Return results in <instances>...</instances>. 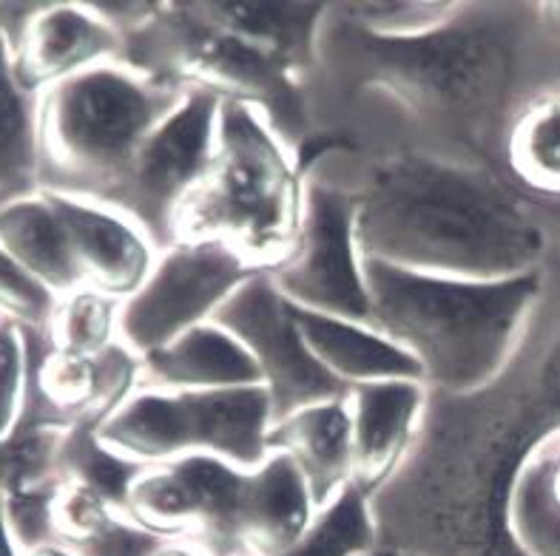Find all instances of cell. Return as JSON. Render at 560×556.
<instances>
[{"label":"cell","mask_w":560,"mask_h":556,"mask_svg":"<svg viewBox=\"0 0 560 556\" xmlns=\"http://www.w3.org/2000/svg\"><path fill=\"white\" fill-rule=\"evenodd\" d=\"M558 85L560 43L540 3L458 0L447 23L416 37L368 35L327 7L311 78L313 140L504 170L521 108Z\"/></svg>","instance_id":"cell-1"},{"label":"cell","mask_w":560,"mask_h":556,"mask_svg":"<svg viewBox=\"0 0 560 556\" xmlns=\"http://www.w3.org/2000/svg\"><path fill=\"white\" fill-rule=\"evenodd\" d=\"M364 259L453 279L547 270L549 227L504 170L427 151L345 149Z\"/></svg>","instance_id":"cell-2"},{"label":"cell","mask_w":560,"mask_h":556,"mask_svg":"<svg viewBox=\"0 0 560 556\" xmlns=\"http://www.w3.org/2000/svg\"><path fill=\"white\" fill-rule=\"evenodd\" d=\"M370 327L419 364L433 392L472 394L504 378L533 330L547 270L518 279H453L364 261Z\"/></svg>","instance_id":"cell-3"},{"label":"cell","mask_w":560,"mask_h":556,"mask_svg":"<svg viewBox=\"0 0 560 556\" xmlns=\"http://www.w3.org/2000/svg\"><path fill=\"white\" fill-rule=\"evenodd\" d=\"M302 211L305 168L296 151L254 108L222 103L211 165L185 199L179 239L220 241L256 273H273L291 259Z\"/></svg>","instance_id":"cell-4"},{"label":"cell","mask_w":560,"mask_h":556,"mask_svg":"<svg viewBox=\"0 0 560 556\" xmlns=\"http://www.w3.org/2000/svg\"><path fill=\"white\" fill-rule=\"evenodd\" d=\"M120 63L254 108L296 154L313 140L311 80L217 21L206 0H160L154 17L122 40Z\"/></svg>","instance_id":"cell-5"},{"label":"cell","mask_w":560,"mask_h":556,"mask_svg":"<svg viewBox=\"0 0 560 556\" xmlns=\"http://www.w3.org/2000/svg\"><path fill=\"white\" fill-rule=\"evenodd\" d=\"M183 97L120 60L55 85L40 97V190L106 202Z\"/></svg>","instance_id":"cell-6"},{"label":"cell","mask_w":560,"mask_h":556,"mask_svg":"<svg viewBox=\"0 0 560 556\" xmlns=\"http://www.w3.org/2000/svg\"><path fill=\"white\" fill-rule=\"evenodd\" d=\"M270 426L273 406L265 387L211 392L142 387L97 435L108 449L140 465L213 454L250 472L270 454Z\"/></svg>","instance_id":"cell-7"},{"label":"cell","mask_w":560,"mask_h":556,"mask_svg":"<svg viewBox=\"0 0 560 556\" xmlns=\"http://www.w3.org/2000/svg\"><path fill=\"white\" fill-rule=\"evenodd\" d=\"M316 156L305 159V211L291 259L270 273L299 310L353 318L370 324V289L359 241V204L345 170L339 142L313 140Z\"/></svg>","instance_id":"cell-8"},{"label":"cell","mask_w":560,"mask_h":556,"mask_svg":"<svg viewBox=\"0 0 560 556\" xmlns=\"http://www.w3.org/2000/svg\"><path fill=\"white\" fill-rule=\"evenodd\" d=\"M222 99L185 92L183 103L142 142L126 177L106 197L108 208L126 213L160 250L179 239L185 199L202 182L213 156Z\"/></svg>","instance_id":"cell-9"},{"label":"cell","mask_w":560,"mask_h":556,"mask_svg":"<svg viewBox=\"0 0 560 556\" xmlns=\"http://www.w3.org/2000/svg\"><path fill=\"white\" fill-rule=\"evenodd\" d=\"M256 270L220 241L179 239L160 250L151 275L120 304V341L137 355H151L199 324H208L222 304Z\"/></svg>","instance_id":"cell-10"},{"label":"cell","mask_w":560,"mask_h":556,"mask_svg":"<svg viewBox=\"0 0 560 556\" xmlns=\"http://www.w3.org/2000/svg\"><path fill=\"white\" fill-rule=\"evenodd\" d=\"M245 469L213 454H188L145 465L128 492L122 514L168 543H188L208 556H242L236 543Z\"/></svg>","instance_id":"cell-11"},{"label":"cell","mask_w":560,"mask_h":556,"mask_svg":"<svg viewBox=\"0 0 560 556\" xmlns=\"http://www.w3.org/2000/svg\"><path fill=\"white\" fill-rule=\"evenodd\" d=\"M242 341L256 360L262 387L273 406V421L311 403L334 401L350 392L322 367L299 330L293 304L270 273L250 275L213 318Z\"/></svg>","instance_id":"cell-12"},{"label":"cell","mask_w":560,"mask_h":556,"mask_svg":"<svg viewBox=\"0 0 560 556\" xmlns=\"http://www.w3.org/2000/svg\"><path fill=\"white\" fill-rule=\"evenodd\" d=\"M122 37L92 3H40L12 43V69L28 94L43 97L83 71L120 60Z\"/></svg>","instance_id":"cell-13"},{"label":"cell","mask_w":560,"mask_h":556,"mask_svg":"<svg viewBox=\"0 0 560 556\" xmlns=\"http://www.w3.org/2000/svg\"><path fill=\"white\" fill-rule=\"evenodd\" d=\"M66 230L71 253L83 275V287L97 289L114 301H126L145 284L160 247L126 213L92 199L46 190Z\"/></svg>","instance_id":"cell-14"},{"label":"cell","mask_w":560,"mask_h":556,"mask_svg":"<svg viewBox=\"0 0 560 556\" xmlns=\"http://www.w3.org/2000/svg\"><path fill=\"white\" fill-rule=\"evenodd\" d=\"M353 417V486L376 497L405 465L430 406L424 380H378L348 392Z\"/></svg>","instance_id":"cell-15"},{"label":"cell","mask_w":560,"mask_h":556,"mask_svg":"<svg viewBox=\"0 0 560 556\" xmlns=\"http://www.w3.org/2000/svg\"><path fill=\"white\" fill-rule=\"evenodd\" d=\"M319 506L291 458L270 451L245 472L236 506V543L242 556H279L302 540Z\"/></svg>","instance_id":"cell-16"},{"label":"cell","mask_w":560,"mask_h":556,"mask_svg":"<svg viewBox=\"0 0 560 556\" xmlns=\"http://www.w3.org/2000/svg\"><path fill=\"white\" fill-rule=\"evenodd\" d=\"M268 451L291 458L305 477L316 506H327L353 483V417L348 394L311 403L273 421Z\"/></svg>","instance_id":"cell-17"},{"label":"cell","mask_w":560,"mask_h":556,"mask_svg":"<svg viewBox=\"0 0 560 556\" xmlns=\"http://www.w3.org/2000/svg\"><path fill=\"white\" fill-rule=\"evenodd\" d=\"M142 387L168 392L262 387V375L236 335L217 321L199 324L142 358Z\"/></svg>","instance_id":"cell-18"},{"label":"cell","mask_w":560,"mask_h":556,"mask_svg":"<svg viewBox=\"0 0 560 556\" xmlns=\"http://www.w3.org/2000/svg\"><path fill=\"white\" fill-rule=\"evenodd\" d=\"M293 312L311 353L341 387L353 389L378 380H424L412 355L376 327L299 307H293Z\"/></svg>","instance_id":"cell-19"},{"label":"cell","mask_w":560,"mask_h":556,"mask_svg":"<svg viewBox=\"0 0 560 556\" xmlns=\"http://www.w3.org/2000/svg\"><path fill=\"white\" fill-rule=\"evenodd\" d=\"M0 247L55 298L83 287V275L46 190L0 202Z\"/></svg>","instance_id":"cell-20"},{"label":"cell","mask_w":560,"mask_h":556,"mask_svg":"<svg viewBox=\"0 0 560 556\" xmlns=\"http://www.w3.org/2000/svg\"><path fill=\"white\" fill-rule=\"evenodd\" d=\"M40 190V97L12 69V40L0 28V202Z\"/></svg>","instance_id":"cell-21"},{"label":"cell","mask_w":560,"mask_h":556,"mask_svg":"<svg viewBox=\"0 0 560 556\" xmlns=\"http://www.w3.org/2000/svg\"><path fill=\"white\" fill-rule=\"evenodd\" d=\"M504 170L526 197L560 202V85L521 108L504 142Z\"/></svg>","instance_id":"cell-22"},{"label":"cell","mask_w":560,"mask_h":556,"mask_svg":"<svg viewBox=\"0 0 560 556\" xmlns=\"http://www.w3.org/2000/svg\"><path fill=\"white\" fill-rule=\"evenodd\" d=\"M510 534L526 556H560V494L552 483L549 431L529 449L512 480Z\"/></svg>","instance_id":"cell-23"},{"label":"cell","mask_w":560,"mask_h":556,"mask_svg":"<svg viewBox=\"0 0 560 556\" xmlns=\"http://www.w3.org/2000/svg\"><path fill=\"white\" fill-rule=\"evenodd\" d=\"M43 339L60 353H106L120 341V301L89 287L71 289L55 301Z\"/></svg>","instance_id":"cell-24"},{"label":"cell","mask_w":560,"mask_h":556,"mask_svg":"<svg viewBox=\"0 0 560 556\" xmlns=\"http://www.w3.org/2000/svg\"><path fill=\"white\" fill-rule=\"evenodd\" d=\"M376 545L378 534L370 497L350 483L316 511L302 540L279 556H362Z\"/></svg>","instance_id":"cell-25"},{"label":"cell","mask_w":560,"mask_h":556,"mask_svg":"<svg viewBox=\"0 0 560 556\" xmlns=\"http://www.w3.org/2000/svg\"><path fill=\"white\" fill-rule=\"evenodd\" d=\"M145 465L122 458L114 449H108L94 429L85 426H71L63 435L60 454H57V477L83 480L112 502L117 511L126 508L128 492L135 486Z\"/></svg>","instance_id":"cell-26"},{"label":"cell","mask_w":560,"mask_h":556,"mask_svg":"<svg viewBox=\"0 0 560 556\" xmlns=\"http://www.w3.org/2000/svg\"><path fill=\"white\" fill-rule=\"evenodd\" d=\"M350 26L376 37H416L447 23L458 0H378V3H330Z\"/></svg>","instance_id":"cell-27"},{"label":"cell","mask_w":560,"mask_h":556,"mask_svg":"<svg viewBox=\"0 0 560 556\" xmlns=\"http://www.w3.org/2000/svg\"><path fill=\"white\" fill-rule=\"evenodd\" d=\"M122 514L100 492L85 486L83 480L63 477L57 483L55 497H51V534L55 543L66 548H80L92 543L114 522V517Z\"/></svg>","instance_id":"cell-28"},{"label":"cell","mask_w":560,"mask_h":556,"mask_svg":"<svg viewBox=\"0 0 560 556\" xmlns=\"http://www.w3.org/2000/svg\"><path fill=\"white\" fill-rule=\"evenodd\" d=\"M28 335L12 318L0 316V443L21 426L28 394Z\"/></svg>","instance_id":"cell-29"},{"label":"cell","mask_w":560,"mask_h":556,"mask_svg":"<svg viewBox=\"0 0 560 556\" xmlns=\"http://www.w3.org/2000/svg\"><path fill=\"white\" fill-rule=\"evenodd\" d=\"M57 298L37 284L26 270L0 247V312L26 330L43 332Z\"/></svg>","instance_id":"cell-30"},{"label":"cell","mask_w":560,"mask_h":556,"mask_svg":"<svg viewBox=\"0 0 560 556\" xmlns=\"http://www.w3.org/2000/svg\"><path fill=\"white\" fill-rule=\"evenodd\" d=\"M57 483L3 492L9 529H12L23 554L32 548H40V545L55 543V534H51V497H55Z\"/></svg>","instance_id":"cell-31"},{"label":"cell","mask_w":560,"mask_h":556,"mask_svg":"<svg viewBox=\"0 0 560 556\" xmlns=\"http://www.w3.org/2000/svg\"><path fill=\"white\" fill-rule=\"evenodd\" d=\"M168 545V540L151 534L126 514H117L114 522L92 543L74 548L78 556H156Z\"/></svg>","instance_id":"cell-32"},{"label":"cell","mask_w":560,"mask_h":556,"mask_svg":"<svg viewBox=\"0 0 560 556\" xmlns=\"http://www.w3.org/2000/svg\"><path fill=\"white\" fill-rule=\"evenodd\" d=\"M92 7L126 40L154 17L160 3L156 0H112V3H92Z\"/></svg>","instance_id":"cell-33"},{"label":"cell","mask_w":560,"mask_h":556,"mask_svg":"<svg viewBox=\"0 0 560 556\" xmlns=\"http://www.w3.org/2000/svg\"><path fill=\"white\" fill-rule=\"evenodd\" d=\"M0 556H23V548L14 540L7 520V506H3V492H0Z\"/></svg>","instance_id":"cell-34"},{"label":"cell","mask_w":560,"mask_h":556,"mask_svg":"<svg viewBox=\"0 0 560 556\" xmlns=\"http://www.w3.org/2000/svg\"><path fill=\"white\" fill-rule=\"evenodd\" d=\"M540 14H544V23L555 40L560 43V3H540Z\"/></svg>","instance_id":"cell-35"},{"label":"cell","mask_w":560,"mask_h":556,"mask_svg":"<svg viewBox=\"0 0 560 556\" xmlns=\"http://www.w3.org/2000/svg\"><path fill=\"white\" fill-rule=\"evenodd\" d=\"M156 556H208L206 551H199L197 545L188 543H168Z\"/></svg>","instance_id":"cell-36"},{"label":"cell","mask_w":560,"mask_h":556,"mask_svg":"<svg viewBox=\"0 0 560 556\" xmlns=\"http://www.w3.org/2000/svg\"><path fill=\"white\" fill-rule=\"evenodd\" d=\"M23 556H78L71 548H66V545L60 543H49V545H40V548H32L26 551Z\"/></svg>","instance_id":"cell-37"},{"label":"cell","mask_w":560,"mask_h":556,"mask_svg":"<svg viewBox=\"0 0 560 556\" xmlns=\"http://www.w3.org/2000/svg\"><path fill=\"white\" fill-rule=\"evenodd\" d=\"M9 474H12V458H9V446L0 443V492L7 488Z\"/></svg>","instance_id":"cell-38"},{"label":"cell","mask_w":560,"mask_h":556,"mask_svg":"<svg viewBox=\"0 0 560 556\" xmlns=\"http://www.w3.org/2000/svg\"><path fill=\"white\" fill-rule=\"evenodd\" d=\"M362 556H410L405 551H396V548H387V545H376V548L364 551Z\"/></svg>","instance_id":"cell-39"},{"label":"cell","mask_w":560,"mask_h":556,"mask_svg":"<svg viewBox=\"0 0 560 556\" xmlns=\"http://www.w3.org/2000/svg\"><path fill=\"white\" fill-rule=\"evenodd\" d=\"M0 316H3V312H0Z\"/></svg>","instance_id":"cell-40"}]
</instances>
